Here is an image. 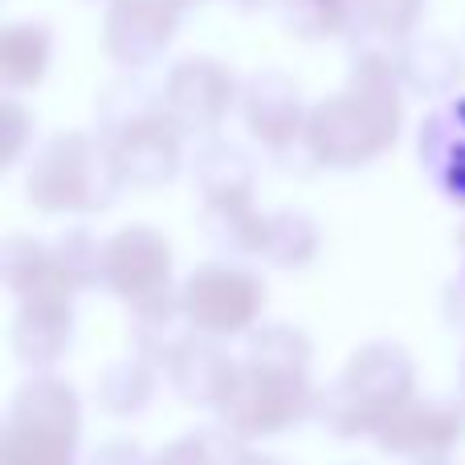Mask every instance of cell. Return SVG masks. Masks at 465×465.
<instances>
[{"label":"cell","mask_w":465,"mask_h":465,"mask_svg":"<svg viewBox=\"0 0 465 465\" xmlns=\"http://www.w3.org/2000/svg\"><path fill=\"white\" fill-rule=\"evenodd\" d=\"M404 131V78L396 49H363L347 86L311 106L302 152L322 172H360L384 160Z\"/></svg>","instance_id":"1"},{"label":"cell","mask_w":465,"mask_h":465,"mask_svg":"<svg viewBox=\"0 0 465 465\" xmlns=\"http://www.w3.org/2000/svg\"><path fill=\"white\" fill-rule=\"evenodd\" d=\"M417 396V360L392 339L355 347L339 376L319 392V425L339 441H376V433Z\"/></svg>","instance_id":"2"},{"label":"cell","mask_w":465,"mask_h":465,"mask_svg":"<svg viewBox=\"0 0 465 465\" xmlns=\"http://www.w3.org/2000/svg\"><path fill=\"white\" fill-rule=\"evenodd\" d=\"M98 135L111 143L127 188H168L184 172L188 135L163 106V86L119 78L98 98Z\"/></svg>","instance_id":"3"},{"label":"cell","mask_w":465,"mask_h":465,"mask_svg":"<svg viewBox=\"0 0 465 465\" xmlns=\"http://www.w3.org/2000/svg\"><path fill=\"white\" fill-rule=\"evenodd\" d=\"M127 188L119 163L98 131H57L33 147L21 172V193L45 217L106 213Z\"/></svg>","instance_id":"4"},{"label":"cell","mask_w":465,"mask_h":465,"mask_svg":"<svg viewBox=\"0 0 465 465\" xmlns=\"http://www.w3.org/2000/svg\"><path fill=\"white\" fill-rule=\"evenodd\" d=\"M82 396L57 371H29L0 425V465H78Z\"/></svg>","instance_id":"5"},{"label":"cell","mask_w":465,"mask_h":465,"mask_svg":"<svg viewBox=\"0 0 465 465\" xmlns=\"http://www.w3.org/2000/svg\"><path fill=\"white\" fill-rule=\"evenodd\" d=\"M314 409H319V388L311 380V368H286V363L241 355L213 412L245 441H270L311 420Z\"/></svg>","instance_id":"6"},{"label":"cell","mask_w":465,"mask_h":465,"mask_svg":"<svg viewBox=\"0 0 465 465\" xmlns=\"http://www.w3.org/2000/svg\"><path fill=\"white\" fill-rule=\"evenodd\" d=\"M270 290L237 262H201L180 282V311L188 327L209 339H245L262 322Z\"/></svg>","instance_id":"7"},{"label":"cell","mask_w":465,"mask_h":465,"mask_svg":"<svg viewBox=\"0 0 465 465\" xmlns=\"http://www.w3.org/2000/svg\"><path fill=\"white\" fill-rule=\"evenodd\" d=\"M103 290L127 314L172 302L176 286V249L155 225H123L103 237Z\"/></svg>","instance_id":"8"},{"label":"cell","mask_w":465,"mask_h":465,"mask_svg":"<svg viewBox=\"0 0 465 465\" xmlns=\"http://www.w3.org/2000/svg\"><path fill=\"white\" fill-rule=\"evenodd\" d=\"M241 103V82L217 57H184L163 78V106L188 139L217 135Z\"/></svg>","instance_id":"9"},{"label":"cell","mask_w":465,"mask_h":465,"mask_svg":"<svg viewBox=\"0 0 465 465\" xmlns=\"http://www.w3.org/2000/svg\"><path fill=\"white\" fill-rule=\"evenodd\" d=\"M241 123H245L249 139L262 143L270 155L302 152L306 119L311 106L302 103V90L290 74L282 70H257L253 78L241 82Z\"/></svg>","instance_id":"10"},{"label":"cell","mask_w":465,"mask_h":465,"mask_svg":"<svg viewBox=\"0 0 465 465\" xmlns=\"http://www.w3.org/2000/svg\"><path fill=\"white\" fill-rule=\"evenodd\" d=\"M461 441H465V401L420 396V392L376 433V450L384 458H401V461L450 458Z\"/></svg>","instance_id":"11"},{"label":"cell","mask_w":465,"mask_h":465,"mask_svg":"<svg viewBox=\"0 0 465 465\" xmlns=\"http://www.w3.org/2000/svg\"><path fill=\"white\" fill-rule=\"evenodd\" d=\"M180 13L172 0H111L103 25V45L114 65L127 74L155 65L176 41Z\"/></svg>","instance_id":"12"},{"label":"cell","mask_w":465,"mask_h":465,"mask_svg":"<svg viewBox=\"0 0 465 465\" xmlns=\"http://www.w3.org/2000/svg\"><path fill=\"white\" fill-rule=\"evenodd\" d=\"M74 327H78L74 302H62V298H25V302H16L13 327H8L13 360L25 371H57V363L74 347Z\"/></svg>","instance_id":"13"},{"label":"cell","mask_w":465,"mask_h":465,"mask_svg":"<svg viewBox=\"0 0 465 465\" xmlns=\"http://www.w3.org/2000/svg\"><path fill=\"white\" fill-rule=\"evenodd\" d=\"M188 176L201 196V209H237V204H257V163L241 143L217 135L196 139V152L188 160Z\"/></svg>","instance_id":"14"},{"label":"cell","mask_w":465,"mask_h":465,"mask_svg":"<svg viewBox=\"0 0 465 465\" xmlns=\"http://www.w3.org/2000/svg\"><path fill=\"white\" fill-rule=\"evenodd\" d=\"M232 368H237V360L229 355L225 339H209L201 331H193L172 351V360L163 363V380L193 409H217V401L225 396L232 380Z\"/></svg>","instance_id":"15"},{"label":"cell","mask_w":465,"mask_h":465,"mask_svg":"<svg viewBox=\"0 0 465 465\" xmlns=\"http://www.w3.org/2000/svg\"><path fill=\"white\" fill-rule=\"evenodd\" d=\"M0 278L5 290L25 302V298H62V302H78V282L62 270L54 245L29 232H13L0 245Z\"/></svg>","instance_id":"16"},{"label":"cell","mask_w":465,"mask_h":465,"mask_svg":"<svg viewBox=\"0 0 465 465\" xmlns=\"http://www.w3.org/2000/svg\"><path fill=\"white\" fill-rule=\"evenodd\" d=\"M417 160L437 188L465 209V98L433 111L420 123Z\"/></svg>","instance_id":"17"},{"label":"cell","mask_w":465,"mask_h":465,"mask_svg":"<svg viewBox=\"0 0 465 465\" xmlns=\"http://www.w3.org/2000/svg\"><path fill=\"white\" fill-rule=\"evenodd\" d=\"M396 65L404 86L425 98L453 94L465 82V57L445 37H409L404 45H396Z\"/></svg>","instance_id":"18"},{"label":"cell","mask_w":465,"mask_h":465,"mask_svg":"<svg viewBox=\"0 0 465 465\" xmlns=\"http://www.w3.org/2000/svg\"><path fill=\"white\" fill-rule=\"evenodd\" d=\"M319 249H322V229L306 209H270L265 213L257 262H265L270 270L294 273V270L314 265Z\"/></svg>","instance_id":"19"},{"label":"cell","mask_w":465,"mask_h":465,"mask_svg":"<svg viewBox=\"0 0 465 465\" xmlns=\"http://www.w3.org/2000/svg\"><path fill=\"white\" fill-rule=\"evenodd\" d=\"M155 388H160V368L152 360H143L139 351H131L111 360L94 376V404L106 417L127 420L147 412V404L155 401Z\"/></svg>","instance_id":"20"},{"label":"cell","mask_w":465,"mask_h":465,"mask_svg":"<svg viewBox=\"0 0 465 465\" xmlns=\"http://www.w3.org/2000/svg\"><path fill=\"white\" fill-rule=\"evenodd\" d=\"M54 62V33L41 21H16L0 33V78L8 94L37 90Z\"/></svg>","instance_id":"21"},{"label":"cell","mask_w":465,"mask_h":465,"mask_svg":"<svg viewBox=\"0 0 465 465\" xmlns=\"http://www.w3.org/2000/svg\"><path fill=\"white\" fill-rule=\"evenodd\" d=\"M249 450L253 445L245 437L217 420V425H201L180 433L160 453H152V465H245Z\"/></svg>","instance_id":"22"},{"label":"cell","mask_w":465,"mask_h":465,"mask_svg":"<svg viewBox=\"0 0 465 465\" xmlns=\"http://www.w3.org/2000/svg\"><path fill=\"white\" fill-rule=\"evenodd\" d=\"M286 29H294L306 41L339 37L355 25V0H278Z\"/></svg>","instance_id":"23"},{"label":"cell","mask_w":465,"mask_h":465,"mask_svg":"<svg viewBox=\"0 0 465 465\" xmlns=\"http://www.w3.org/2000/svg\"><path fill=\"white\" fill-rule=\"evenodd\" d=\"M262 225H265V213L257 204L204 209V232L213 237V245L229 249L237 257H257V249H262Z\"/></svg>","instance_id":"24"},{"label":"cell","mask_w":465,"mask_h":465,"mask_svg":"<svg viewBox=\"0 0 465 465\" xmlns=\"http://www.w3.org/2000/svg\"><path fill=\"white\" fill-rule=\"evenodd\" d=\"M420 13H425V0H355V25H363L371 37L388 45H404Z\"/></svg>","instance_id":"25"},{"label":"cell","mask_w":465,"mask_h":465,"mask_svg":"<svg viewBox=\"0 0 465 465\" xmlns=\"http://www.w3.org/2000/svg\"><path fill=\"white\" fill-rule=\"evenodd\" d=\"M0 114H5V172H16L33 155V114L16 94L0 103Z\"/></svg>","instance_id":"26"},{"label":"cell","mask_w":465,"mask_h":465,"mask_svg":"<svg viewBox=\"0 0 465 465\" xmlns=\"http://www.w3.org/2000/svg\"><path fill=\"white\" fill-rule=\"evenodd\" d=\"M86 465H152V453H143V445L131 437H111Z\"/></svg>","instance_id":"27"},{"label":"cell","mask_w":465,"mask_h":465,"mask_svg":"<svg viewBox=\"0 0 465 465\" xmlns=\"http://www.w3.org/2000/svg\"><path fill=\"white\" fill-rule=\"evenodd\" d=\"M441 306H445V319L453 322V327H461L465 331V265H461V273L445 286V294H441Z\"/></svg>","instance_id":"28"},{"label":"cell","mask_w":465,"mask_h":465,"mask_svg":"<svg viewBox=\"0 0 465 465\" xmlns=\"http://www.w3.org/2000/svg\"><path fill=\"white\" fill-rule=\"evenodd\" d=\"M245 465H290L286 458H278V453H262V450H249Z\"/></svg>","instance_id":"29"},{"label":"cell","mask_w":465,"mask_h":465,"mask_svg":"<svg viewBox=\"0 0 465 465\" xmlns=\"http://www.w3.org/2000/svg\"><path fill=\"white\" fill-rule=\"evenodd\" d=\"M409 465H453L450 458H420V461H409Z\"/></svg>","instance_id":"30"},{"label":"cell","mask_w":465,"mask_h":465,"mask_svg":"<svg viewBox=\"0 0 465 465\" xmlns=\"http://www.w3.org/2000/svg\"><path fill=\"white\" fill-rule=\"evenodd\" d=\"M176 8H196V5H204V0H172Z\"/></svg>","instance_id":"31"},{"label":"cell","mask_w":465,"mask_h":465,"mask_svg":"<svg viewBox=\"0 0 465 465\" xmlns=\"http://www.w3.org/2000/svg\"><path fill=\"white\" fill-rule=\"evenodd\" d=\"M458 249H461V257H465V225L458 229Z\"/></svg>","instance_id":"32"},{"label":"cell","mask_w":465,"mask_h":465,"mask_svg":"<svg viewBox=\"0 0 465 465\" xmlns=\"http://www.w3.org/2000/svg\"><path fill=\"white\" fill-rule=\"evenodd\" d=\"M458 380H461V401H465V355H461V376Z\"/></svg>","instance_id":"33"}]
</instances>
